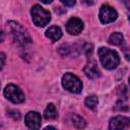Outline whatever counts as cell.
Returning <instances> with one entry per match:
<instances>
[{
    "mask_svg": "<svg viewBox=\"0 0 130 130\" xmlns=\"http://www.w3.org/2000/svg\"><path fill=\"white\" fill-rule=\"evenodd\" d=\"M46 37L49 38L52 42H56L62 37V30H61V28L59 26L53 25V26H51V27H49L47 29Z\"/></svg>",
    "mask_w": 130,
    "mask_h": 130,
    "instance_id": "8fae6325",
    "label": "cell"
},
{
    "mask_svg": "<svg viewBox=\"0 0 130 130\" xmlns=\"http://www.w3.org/2000/svg\"><path fill=\"white\" fill-rule=\"evenodd\" d=\"M4 95L13 104H21L25 100L23 91L15 84H8L4 89Z\"/></svg>",
    "mask_w": 130,
    "mask_h": 130,
    "instance_id": "5b68a950",
    "label": "cell"
},
{
    "mask_svg": "<svg viewBox=\"0 0 130 130\" xmlns=\"http://www.w3.org/2000/svg\"><path fill=\"white\" fill-rule=\"evenodd\" d=\"M3 40H4V34H3L2 29L0 28V43H2V42H3Z\"/></svg>",
    "mask_w": 130,
    "mask_h": 130,
    "instance_id": "ffe728a7",
    "label": "cell"
},
{
    "mask_svg": "<svg viewBox=\"0 0 130 130\" xmlns=\"http://www.w3.org/2000/svg\"><path fill=\"white\" fill-rule=\"evenodd\" d=\"M84 104H85V106H86L87 108H89V109H91V110L95 109V108H96V106H98V104H99L98 96H96V95H94V94L88 95V96L85 99Z\"/></svg>",
    "mask_w": 130,
    "mask_h": 130,
    "instance_id": "5bb4252c",
    "label": "cell"
},
{
    "mask_svg": "<svg viewBox=\"0 0 130 130\" xmlns=\"http://www.w3.org/2000/svg\"><path fill=\"white\" fill-rule=\"evenodd\" d=\"M5 60H6L5 54L2 53V52H0V70L4 67V65H5Z\"/></svg>",
    "mask_w": 130,
    "mask_h": 130,
    "instance_id": "ac0fdd59",
    "label": "cell"
},
{
    "mask_svg": "<svg viewBox=\"0 0 130 130\" xmlns=\"http://www.w3.org/2000/svg\"><path fill=\"white\" fill-rule=\"evenodd\" d=\"M62 85L66 90L72 93H80L82 90V82L76 75L70 72H67L63 75Z\"/></svg>",
    "mask_w": 130,
    "mask_h": 130,
    "instance_id": "277c9868",
    "label": "cell"
},
{
    "mask_svg": "<svg viewBox=\"0 0 130 130\" xmlns=\"http://www.w3.org/2000/svg\"><path fill=\"white\" fill-rule=\"evenodd\" d=\"M83 2H85L86 4H92L93 3V1L92 0H82Z\"/></svg>",
    "mask_w": 130,
    "mask_h": 130,
    "instance_id": "7402d4cb",
    "label": "cell"
},
{
    "mask_svg": "<svg viewBox=\"0 0 130 130\" xmlns=\"http://www.w3.org/2000/svg\"><path fill=\"white\" fill-rule=\"evenodd\" d=\"M66 29L70 35H79L83 29V22L80 18L71 17L66 23Z\"/></svg>",
    "mask_w": 130,
    "mask_h": 130,
    "instance_id": "ba28073f",
    "label": "cell"
},
{
    "mask_svg": "<svg viewBox=\"0 0 130 130\" xmlns=\"http://www.w3.org/2000/svg\"><path fill=\"white\" fill-rule=\"evenodd\" d=\"M46 129H55V127H52V126H48V127H46Z\"/></svg>",
    "mask_w": 130,
    "mask_h": 130,
    "instance_id": "cb8c5ba5",
    "label": "cell"
},
{
    "mask_svg": "<svg viewBox=\"0 0 130 130\" xmlns=\"http://www.w3.org/2000/svg\"><path fill=\"white\" fill-rule=\"evenodd\" d=\"M44 116L47 120H53L57 118V111L53 104H49L44 112Z\"/></svg>",
    "mask_w": 130,
    "mask_h": 130,
    "instance_id": "4fadbf2b",
    "label": "cell"
},
{
    "mask_svg": "<svg viewBox=\"0 0 130 130\" xmlns=\"http://www.w3.org/2000/svg\"><path fill=\"white\" fill-rule=\"evenodd\" d=\"M98 54H99L100 61H101L102 65L106 69L112 70V69L116 68L120 63V57H119L118 53L114 50L102 47L99 49Z\"/></svg>",
    "mask_w": 130,
    "mask_h": 130,
    "instance_id": "7a4b0ae2",
    "label": "cell"
},
{
    "mask_svg": "<svg viewBox=\"0 0 130 130\" xmlns=\"http://www.w3.org/2000/svg\"><path fill=\"white\" fill-rule=\"evenodd\" d=\"M8 25L10 27V30H11V34H12V37H13V40H14V42L18 46L25 47V46H27V45H29L31 43V39H30L29 34L18 22L10 20V21H8Z\"/></svg>",
    "mask_w": 130,
    "mask_h": 130,
    "instance_id": "6da1fadb",
    "label": "cell"
},
{
    "mask_svg": "<svg viewBox=\"0 0 130 130\" xmlns=\"http://www.w3.org/2000/svg\"><path fill=\"white\" fill-rule=\"evenodd\" d=\"M60 1L66 6H73L76 2V0H60Z\"/></svg>",
    "mask_w": 130,
    "mask_h": 130,
    "instance_id": "d6986e66",
    "label": "cell"
},
{
    "mask_svg": "<svg viewBox=\"0 0 130 130\" xmlns=\"http://www.w3.org/2000/svg\"><path fill=\"white\" fill-rule=\"evenodd\" d=\"M71 120H72L73 125H74L76 128L81 129V128H84V127L86 126L85 120H84L82 117H80V116H78V115H76V114L71 117Z\"/></svg>",
    "mask_w": 130,
    "mask_h": 130,
    "instance_id": "9a60e30c",
    "label": "cell"
},
{
    "mask_svg": "<svg viewBox=\"0 0 130 130\" xmlns=\"http://www.w3.org/2000/svg\"><path fill=\"white\" fill-rule=\"evenodd\" d=\"M99 16H100L101 22L104 23V24H107V23L115 21L117 19V17H118V13L110 5L104 4L100 9V15Z\"/></svg>",
    "mask_w": 130,
    "mask_h": 130,
    "instance_id": "8992f818",
    "label": "cell"
},
{
    "mask_svg": "<svg viewBox=\"0 0 130 130\" xmlns=\"http://www.w3.org/2000/svg\"><path fill=\"white\" fill-rule=\"evenodd\" d=\"M24 122H25V125L28 128H30V129H39L41 127L42 118H41V115L38 112L31 111V112H28L25 115Z\"/></svg>",
    "mask_w": 130,
    "mask_h": 130,
    "instance_id": "52a82bcc",
    "label": "cell"
},
{
    "mask_svg": "<svg viewBox=\"0 0 130 130\" xmlns=\"http://www.w3.org/2000/svg\"><path fill=\"white\" fill-rule=\"evenodd\" d=\"M118 95H119L121 99L127 100V96H128V89H127L126 85L122 84L121 86H119V88H118Z\"/></svg>",
    "mask_w": 130,
    "mask_h": 130,
    "instance_id": "2e32d148",
    "label": "cell"
},
{
    "mask_svg": "<svg viewBox=\"0 0 130 130\" xmlns=\"http://www.w3.org/2000/svg\"><path fill=\"white\" fill-rule=\"evenodd\" d=\"M42 3H45V4H49V3H51L53 0H40Z\"/></svg>",
    "mask_w": 130,
    "mask_h": 130,
    "instance_id": "44dd1931",
    "label": "cell"
},
{
    "mask_svg": "<svg viewBox=\"0 0 130 130\" xmlns=\"http://www.w3.org/2000/svg\"><path fill=\"white\" fill-rule=\"evenodd\" d=\"M109 43L115 46H121L124 43V37L121 32H113L110 37H109Z\"/></svg>",
    "mask_w": 130,
    "mask_h": 130,
    "instance_id": "7c38bea8",
    "label": "cell"
},
{
    "mask_svg": "<svg viewBox=\"0 0 130 130\" xmlns=\"http://www.w3.org/2000/svg\"><path fill=\"white\" fill-rule=\"evenodd\" d=\"M121 1H123V2L126 4V6H127V7L129 6V0H121Z\"/></svg>",
    "mask_w": 130,
    "mask_h": 130,
    "instance_id": "603a6c76",
    "label": "cell"
},
{
    "mask_svg": "<svg viewBox=\"0 0 130 130\" xmlns=\"http://www.w3.org/2000/svg\"><path fill=\"white\" fill-rule=\"evenodd\" d=\"M7 113H8V116L12 117L14 120H19L20 119V113L16 110H9Z\"/></svg>",
    "mask_w": 130,
    "mask_h": 130,
    "instance_id": "e0dca14e",
    "label": "cell"
},
{
    "mask_svg": "<svg viewBox=\"0 0 130 130\" xmlns=\"http://www.w3.org/2000/svg\"><path fill=\"white\" fill-rule=\"evenodd\" d=\"M129 118L124 116H116L110 120L109 128L110 129H124L129 126Z\"/></svg>",
    "mask_w": 130,
    "mask_h": 130,
    "instance_id": "9c48e42d",
    "label": "cell"
},
{
    "mask_svg": "<svg viewBox=\"0 0 130 130\" xmlns=\"http://www.w3.org/2000/svg\"><path fill=\"white\" fill-rule=\"evenodd\" d=\"M31 19L32 22L39 26V27H43L46 24L49 23V21L51 20V14L48 10H46L45 8H43L41 5H34L31 10Z\"/></svg>",
    "mask_w": 130,
    "mask_h": 130,
    "instance_id": "3957f363",
    "label": "cell"
},
{
    "mask_svg": "<svg viewBox=\"0 0 130 130\" xmlns=\"http://www.w3.org/2000/svg\"><path fill=\"white\" fill-rule=\"evenodd\" d=\"M83 72L85 74L86 77L90 78V79H94L101 76V72L98 68V65L95 63V61H89L83 68Z\"/></svg>",
    "mask_w": 130,
    "mask_h": 130,
    "instance_id": "30bf717a",
    "label": "cell"
}]
</instances>
